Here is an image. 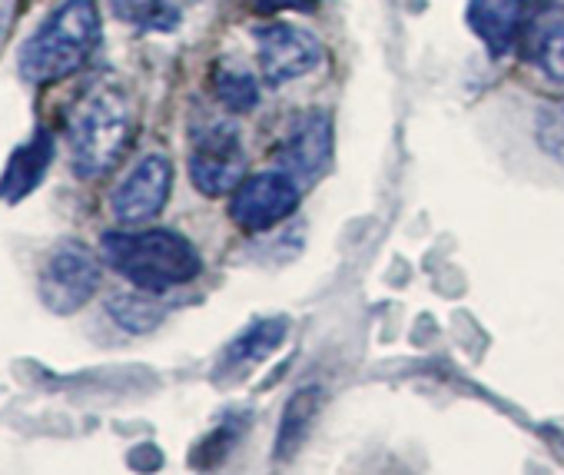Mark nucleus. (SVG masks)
<instances>
[{
    "mask_svg": "<svg viewBox=\"0 0 564 475\" xmlns=\"http://www.w3.org/2000/svg\"><path fill=\"white\" fill-rule=\"evenodd\" d=\"M100 257L143 293H170L193 283L203 270L196 247L173 229L107 233Z\"/></svg>",
    "mask_w": 564,
    "mask_h": 475,
    "instance_id": "f257e3e1",
    "label": "nucleus"
},
{
    "mask_svg": "<svg viewBox=\"0 0 564 475\" xmlns=\"http://www.w3.org/2000/svg\"><path fill=\"white\" fill-rule=\"evenodd\" d=\"M67 130L77 176L97 180L123 160L133 140V104L120 87H97L74 107Z\"/></svg>",
    "mask_w": 564,
    "mask_h": 475,
    "instance_id": "f03ea898",
    "label": "nucleus"
},
{
    "mask_svg": "<svg viewBox=\"0 0 564 475\" xmlns=\"http://www.w3.org/2000/svg\"><path fill=\"white\" fill-rule=\"evenodd\" d=\"M100 41L94 0H64L47 24L21 51V77L31 84H57L80 71Z\"/></svg>",
    "mask_w": 564,
    "mask_h": 475,
    "instance_id": "7ed1b4c3",
    "label": "nucleus"
},
{
    "mask_svg": "<svg viewBox=\"0 0 564 475\" xmlns=\"http://www.w3.org/2000/svg\"><path fill=\"white\" fill-rule=\"evenodd\" d=\"M100 287V263L84 244H61L41 270V300L51 313L70 316L84 310Z\"/></svg>",
    "mask_w": 564,
    "mask_h": 475,
    "instance_id": "20e7f679",
    "label": "nucleus"
},
{
    "mask_svg": "<svg viewBox=\"0 0 564 475\" xmlns=\"http://www.w3.org/2000/svg\"><path fill=\"white\" fill-rule=\"evenodd\" d=\"M296 206H300V183L290 173L272 170V173H256L232 190L229 216L239 229L262 233L293 216Z\"/></svg>",
    "mask_w": 564,
    "mask_h": 475,
    "instance_id": "39448f33",
    "label": "nucleus"
},
{
    "mask_svg": "<svg viewBox=\"0 0 564 475\" xmlns=\"http://www.w3.org/2000/svg\"><path fill=\"white\" fill-rule=\"evenodd\" d=\"M242 173H246V153H242L236 127L216 123L196 137L193 153H189V176L203 196L232 193L242 183Z\"/></svg>",
    "mask_w": 564,
    "mask_h": 475,
    "instance_id": "423d86ee",
    "label": "nucleus"
},
{
    "mask_svg": "<svg viewBox=\"0 0 564 475\" xmlns=\"http://www.w3.org/2000/svg\"><path fill=\"white\" fill-rule=\"evenodd\" d=\"M256 54H259V71L269 87L300 80L313 74L323 64V44L293 24H269L256 34Z\"/></svg>",
    "mask_w": 564,
    "mask_h": 475,
    "instance_id": "0eeeda50",
    "label": "nucleus"
},
{
    "mask_svg": "<svg viewBox=\"0 0 564 475\" xmlns=\"http://www.w3.org/2000/svg\"><path fill=\"white\" fill-rule=\"evenodd\" d=\"M173 166L163 153H150L137 163V170L113 193V216L120 223H147L153 219L170 196Z\"/></svg>",
    "mask_w": 564,
    "mask_h": 475,
    "instance_id": "6e6552de",
    "label": "nucleus"
},
{
    "mask_svg": "<svg viewBox=\"0 0 564 475\" xmlns=\"http://www.w3.org/2000/svg\"><path fill=\"white\" fill-rule=\"evenodd\" d=\"M279 170L290 173L300 186L326 173L333 156V123L326 114H310L279 147Z\"/></svg>",
    "mask_w": 564,
    "mask_h": 475,
    "instance_id": "1a4fd4ad",
    "label": "nucleus"
},
{
    "mask_svg": "<svg viewBox=\"0 0 564 475\" xmlns=\"http://www.w3.org/2000/svg\"><path fill=\"white\" fill-rule=\"evenodd\" d=\"M468 28L491 57L508 54L528 28V0H471Z\"/></svg>",
    "mask_w": 564,
    "mask_h": 475,
    "instance_id": "9d476101",
    "label": "nucleus"
},
{
    "mask_svg": "<svg viewBox=\"0 0 564 475\" xmlns=\"http://www.w3.org/2000/svg\"><path fill=\"white\" fill-rule=\"evenodd\" d=\"M524 61L538 67L551 84H564V4L541 11L521 37Z\"/></svg>",
    "mask_w": 564,
    "mask_h": 475,
    "instance_id": "9b49d317",
    "label": "nucleus"
},
{
    "mask_svg": "<svg viewBox=\"0 0 564 475\" xmlns=\"http://www.w3.org/2000/svg\"><path fill=\"white\" fill-rule=\"evenodd\" d=\"M51 160H54V137L47 130H41V133H34L31 143H24L11 156L4 180H0V196L8 203H21L24 196H31L41 186V180L47 176Z\"/></svg>",
    "mask_w": 564,
    "mask_h": 475,
    "instance_id": "f8f14e48",
    "label": "nucleus"
},
{
    "mask_svg": "<svg viewBox=\"0 0 564 475\" xmlns=\"http://www.w3.org/2000/svg\"><path fill=\"white\" fill-rule=\"evenodd\" d=\"M319 406H323V392L316 386H306L300 389L290 402H286V412L279 419V432H275V458L286 462L290 455H296V449L306 442L316 415H319Z\"/></svg>",
    "mask_w": 564,
    "mask_h": 475,
    "instance_id": "ddd939ff",
    "label": "nucleus"
},
{
    "mask_svg": "<svg viewBox=\"0 0 564 475\" xmlns=\"http://www.w3.org/2000/svg\"><path fill=\"white\" fill-rule=\"evenodd\" d=\"M286 339V320H262L252 323L242 336H236L223 356V373L229 369H246L252 363H262L269 353L279 349V343Z\"/></svg>",
    "mask_w": 564,
    "mask_h": 475,
    "instance_id": "4468645a",
    "label": "nucleus"
},
{
    "mask_svg": "<svg viewBox=\"0 0 564 475\" xmlns=\"http://www.w3.org/2000/svg\"><path fill=\"white\" fill-rule=\"evenodd\" d=\"M213 94L232 114H249L259 104V84H256V77L246 67H232V64L216 67V74H213Z\"/></svg>",
    "mask_w": 564,
    "mask_h": 475,
    "instance_id": "2eb2a0df",
    "label": "nucleus"
},
{
    "mask_svg": "<svg viewBox=\"0 0 564 475\" xmlns=\"http://www.w3.org/2000/svg\"><path fill=\"white\" fill-rule=\"evenodd\" d=\"M110 8L120 21L143 31H173L180 24L176 0H110Z\"/></svg>",
    "mask_w": 564,
    "mask_h": 475,
    "instance_id": "dca6fc26",
    "label": "nucleus"
},
{
    "mask_svg": "<svg viewBox=\"0 0 564 475\" xmlns=\"http://www.w3.org/2000/svg\"><path fill=\"white\" fill-rule=\"evenodd\" d=\"M107 313L130 333H150L163 323V306H156L150 296H137V293L113 296L107 303Z\"/></svg>",
    "mask_w": 564,
    "mask_h": 475,
    "instance_id": "f3484780",
    "label": "nucleus"
},
{
    "mask_svg": "<svg viewBox=\"0 0 564 475\" xmlns=\"http://www.w3.org/2000/svg\"><path fill=\"white\" fill-rule=\"evenodd\" d=\"M534 137H538V147H541L551 160L564 163V104L547 107V110L538 117Z\"/></svg>",
    "mask_w": 564,
    "mask_h": 475,
    "instance_id": "a211bd4d",
    "label": "nucleus"
},
{
    "mask_svg": "<svg viewBox=\"0 0 564 475\" xmlns=\"http://www.w3.org/2000/svg\"><path fill=\"white\" fill-rule=\"evenodd\" d=\"M306 4H313V0H252V8H256L259 14H275V11H300V8H306Z\"/></svg>",
    "mask_w": 564,
    "mask_h": 475,
    "instance_id": "6ab92c4d",
    "label": "nucleus"
},
{
    "mask_svg": "<svg viewBox=\"0 0 564 475\" xmlns=\"http://www.w3.org/2000/svg\"><path fill=\"white\" fill-rule=\"evenodd\" d=\"M4 21H8V11H4V0H0V34H4Z\"/></svg>",
    "mask_w": 564,
    "mask_h": 475,
    "instance_id": "aec40b11",
    "label": "nucleus"
}]
</instances>
